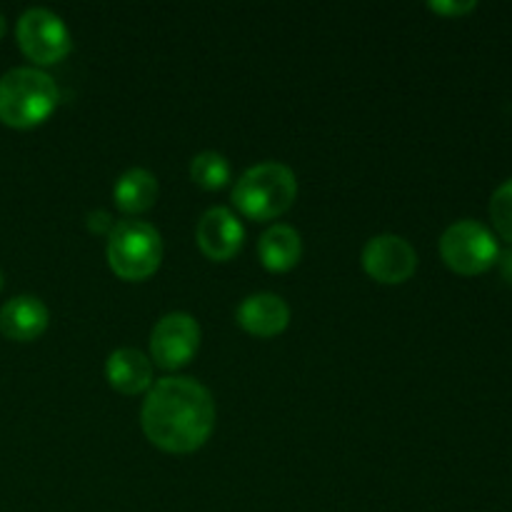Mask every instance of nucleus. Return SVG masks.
Wrapping results in <instances>:
<instances>
[{"label":"nucleus","instance_id":"2","mask_svg":"<svg viewBox=\"0 0 512 512\" xmlns=\"http://www.w3.org/2000/svg\"><path fill=\"white\" fill-rule=\"evenodd\" d=\"M60 90L38 68H13L0 78V120L10 128H35L50 118Z\"/></svg>","mask_w":512,"mask_h":512},{"label":"nucleus","instance_id":"16","mask_svg":"<svg viewBox=\"0 0 512 512\" xmlns=\"http://www.w3.org/2000/svg\"><path fill=\"white\" fill-rule=\"evenodd\" d=\"M490 218L500 238L512 243V178L505 180L490 198Z\"/></svg>","mask_w":512,"mask_h":512},{"label":"nucleus","instance_id":"12","mask_svg":"<svg viewBox=\"0 0 512 512\" xmlns=\"http://www.w3.org/2000/svg\"><path fill=\"white\" fill-rule=\"evenodd\" d=\"M108 383L123 395H138L153 388V363L135 348H120L110 353L105 363Z\"/></svg>","mask_w":512,"mask_h":512},{"label":"nucleus","instance_id":"20","mask_svg":"<svg viewBox=\"0 0 512 512\" xmlns=\"http://www.w3.org/2000/svg\"><path fill=\"white\" fill-rule=\"evenodd\" d=\"M3 35H5V15L0 13V38H3Z\"/></svg>","mask_w":512,"mask_h":512},{"label":"nucleus","instance_id":"6","mask_svg":"<svg viewBox=\"0 0 512 512\" xmlns=\"http://www.w3.org/2000/svg\"><path fill=\"white\" fill-rule=\"evenodd\" d=\"M15 35H18L20 50L38 65L58 63L73 48L68 25L58 13L48 8L25 10L20 15Z\"/></svg>","mask_w":512,"mask_h":512},{"label":"nucleus","instance_id":"5","mask_svg":"<svg viewBox=\"0 0 512 512\" xmlns=\"http://www.w3.org/2000/svg\"><path fill=\"white\" fill-rule=\"evenodd\" d=\"M440 255L455 273L478 275L498 263L500 248L495 235L483 223L458 220L440 238Z\"/></svg>","mask_w":512,"mask_h":512},{"label":"nucleus","instance_id":"10","mask_svg":"<svg viewBox=\"0 0 512 512\" xmlns=\"http://www.w3.org/2000/svg\"><path fill=\"white\" fill-rule=\"evenodd\" d=\"M48 323V308L35 295H18L0 308V333L15 343H30V340L40 338Z\"/></svg>","mask_w":512,"mask_h":512},{"label":"nucleus","instance_id":"4","mask_svg":"<svg viewBox=\"0 0 512 512\" xmlns=\"http://www.w3.org/2000/svg\"><path fill=\"white\" fill-rule=\"evenodd\" d=\"M163 238L143 220H120L108 235V263L123 280H145L160 268Z\"/></svg>","mask_w":512,"mask_h":512},{"label":"nucleus","instance_id":"19","mask_svg":"<svg viewBox=\"0 0 512 512\" xmlns=\"http://www.w3.org/2000/svg\"><path fill=\"white\" fill-rule=\"evenodd\" d=\"M500 273H503V278L512 285V250L500 255Z\"/></svg>","mask_w":512,"mask_h":512},{"label":"nucleus","instance_id":"13","mask_svg":"<svg viewBox=\"0 0 512 512\" xmlns=\"http://www.w3.org/2000/svg\"><path fill=\"white\" fill-rule=\"evenodd\" d=\"M258 255L265 268L273 270V273H285L300 263L303 240H300L298 230L290 228V225H273L260 235Z\"/></svg>","mask_w":512,"mask_h":512},{"label":"nucleus","instance_id":"21","mask_svg":"<svg viewBox=\"0 0 512 512\" xmlns=\"http://www.w3.org/2000/svg\"><path fill=\"white\" fill-rule=\"evenodd\" d=\"M3 285H5V278H3V270H0V290H3Z\"/></svg>","mask_w":512,"mask_h":512},{"label":"nucleus","instance_id":"7","mask_svg":"<svg viewBox=\"0 0 512 512\" xmlns=\"http://www.w3.org/2000/svg\"><path fill=\"white\" fill-rule=\"evenodd\" d=\"M200 348V325L188 313H168L150 333V355L163 370H178L193 360Z\"/></svg>","mask_w":512,"mask_h":512},{"label":"nucleus","instance_id":"9","mask_svg":"<svg viewBox=\"0 0 512 512\" xmlns=\"http://www.w3.org/2000/svg\"><path fill=\"white\" fill-rule=\"evenodd\" d=\"M195 240L210 260L225 263L243 248L245 228L230 208H210L198 220Z\"/></svg>","mask_w":512,"mask_h":512},{"label":"nucleus","instance_id":"14","mask_svg":"<svg viewBox=\"0 0 512 512\" xmlns=\"http://www.w3.org/2000/svg\"><path fill=\"white\" fill-rule=\"evenodd\" d=\"M113 198L123 213H145L158 200V178L145 168L125 170L118 178V183H115Z\"/></svg>","mask_w":512,"mask_h":512},{"label":"nucleus","instance_id":"17","mask_svg":"<svg viewBox=\"0 0 512 512\" xmlns=\"http://www.w3.org/2000/svg\"><path fill=\"white\" fill-rule=\"evenodd\" d=\"M428 8L443 15H465L470 13V10L478 8V3H475V0H465V3H453V0H430Z\"/></svg>","mask_w":512,"mask_h":512},{"label":"nucleus","instance_id":"15","mask_svg":"<svg viewBox=\"0 0 512 512\" xmlns=\"http://www.w3.org/2000/svg\"><path fill=\"white\" fill-rule=\"evenodd\" d=\"M190 178L205 190L223 188L230 180V163L223 153L215 150H203L190 160Z\"/></svg>","mask_w":512,"mask_h":512},{"label":"nucleus","instance_id":"11","mask_svg":"<svg viewBox=\"0 0 512 512\" xmlns=\"http://www.w3.org/2000/svg\"><path fill=\"white\" fill-rule=\"evenodd\" d=\"M240 328L258 338H275L290 323V308L280 295L255 293L240 303L238 308Z\"/></svg>","mask_w":512,"mask_h":512},{"label":"nucleus","instance_id":"1","mask_svg":"<svg viewBox=\"0 0 512 512\" xmlns=\"http://www.w3.org/2000/svg\"><path fill=\"white\" fill-rule=\"evenodd\" d=\"M140 423L155 448L193 453L208 443L215 428L213 395L193 378H163L148 390Z\"/></svg>","mask_w":512,"mask_h":512},{"label":"nucleus","instance_id":"18","mask_svg":"<svg viewBox=\"0 0 512 512\" xmlns=\"http://www.w3.org/2000/svg\"><path fill=\"white\" fill-rule=\"evenodd\" d=\"M88 228L93 230V233H108L115 228V220L113 215L108 213V210H95V213L88 215Z\"/></svg>","mask_w":512,"mask_h":512},{"label":"nucleus","instance_id":"3","mask_svg":"<svg viewBox=\"0 0 512 512\" xmlns=\"http://www.w3.org/2000/svg\"><path fill=\"white\" fill-rule=\"evenodd\" d=\"M298 198L295 173L283 163H260L245 170L233 188V203L253 220H273Z\"/></svg>","mask_w":512,"mask_h":512},{"label":"nucleus","instance_id":"8","mask_svg":"<svg viewBox=\"0 0 512 512\" xmlns=\"http://www.w3.org/2000/svg\"><path fill=\"white\" fill-rule=\"evenodd\" d=\"M363 268L378 283L400 285L418 268V253L400 235H375L363 248Z\"/></svg>","mask_w":512,"mask_h":512}]
</instances>
